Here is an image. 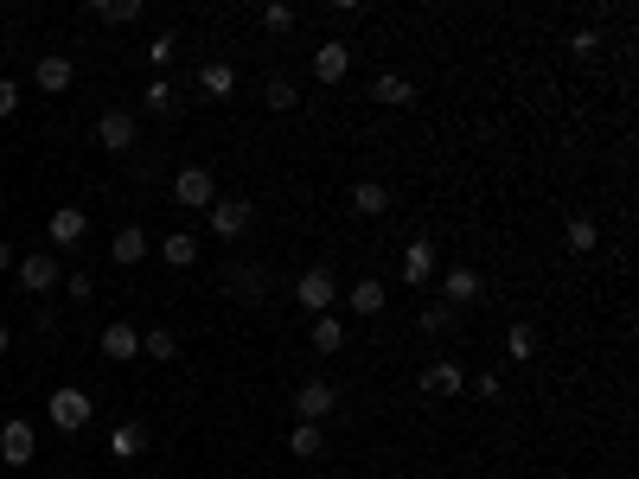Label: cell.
Listing matches in <instances>:
<instances>
[{"label":"cell","mask_w":639,"mask_h":479,"mask_svg":"<svg viewBox=\"0 0 639 479\" xmlns=\"http://www.w3.org/2000/svg\"><path fill=\"white\" fill-rule=\"evenodd\" d=\"M351 212H359V218H378V212H390V185H378V179L351 185Z\"/></svg>","instance_id":"cell-9"},{"label":"cell","mask_w":639,"mask_h":479,"mask_svg":"<svg viewBox=\"0 0 639 479\" xmlns=\"http://www.w3.org/2000/svg\"><path fill=\"white\" fill-rule=\"evenodd\" d=\"M231 288H237L243 301H262V276H256V268H237V276H231Z\"/></svg>","instance_id":"cell-26"},{"label":"cell","mask_w":639,"mask_h":479,"mask_svg":"<svg viewBox=\"0 0 639 479\" xmlns=\"http://www.w3.org/2000/svg\"><path fill=\"white\" fill-rule=\"evenodd\" d=\"M301 307H333V268H307V276H301Z\"/></svg>","instance_id":"cell-8"},{"label":"cell","mask_w":639,"mask_h":479,"mask_svg":"<svg viewBox=\"0 0 639 479\" xmlns=\"http://www.w3.org/2000/svg\"><path fill=\"white\" fill-rule=\"evenodd\" d=\"M0 460H7V466H26V460H32V429H26V422H7V429H0Z\"/></svg>","instance_id":"cell-5"},{"label":"cell","mask_w":639,"mask_h":479,"mask_svg":"<svg viewBox=\"0 0 639 479\" xmlns=\"http://www.w3.org/2000/svg\"><path fill=\"white\" fill-rule=\"evenodd\" d=\"M211 230H218V237H243V230H250V204H243V198L211 204Z\"/></svg>","instance_id":"cell-4"},{"label":"cell","mask_w":639,"mask_h":479,"mask_svg":"<svg viewBox=\"0 0 639 479\" xmlns=\"http://www.w3.org/2000/svg\"><path fill=\"white\" fill-rule=\"evenodd\" d=\"M269 109H295V90H288V77H269Z\"/></svg>","instance_id":"cell-28"},{"label":"cell","mask_w":639,"mask_h":479,"mask_svg":"<svg viewBox=\"0 0 639 479\" xmlns=\"http://www.w3.org/2000/svg\"><path fill=\"white\" fill-rule=\"evenodd\" d=\"M422 384H429V390H461V371H454V365H429V371H422Z\"/></svg>","instance_id":"cell-23"},{"label":"cell","mask_w":639,"mask_h":479,"mask_svg":"<svg viewBox=\"0 0 639 479\" xmlns=\"http://www.w3.org/2000/svg\"><path fill=\"white\" fill-rule=\"evenodd\" d=\"M141 352H148V358H160V365H167V358H173V352H179V339H173V332H167V326H154V332H148V339H141Z\"/></svg>","instance_id":"cell-17"},{"label":"cell","mask_w":639,"mask_h":479,"mask_svg":"<svg viewBox=\"0 0 639 479\" xmlns=\"http://www.w3.org/2000/svg\"><path fill=\"white\" fill-rule=\"evenodd\" d=\"M160 256H167L173 268H192V256H198V243H192V237L179 230V237H167V243H160Z\"/></svg>","instance_id":"cell-18"},{"label":"cell","mask_w":639,"mask_h":479,"mask_svg":"<svg viewBox=\"0 0 639 479\" xmlns=\"http://www.w3.org/2000/svg\"><path fill=\"white\" fill-rule=\"evenodd\" d=\"M103 352H109V358H141V332L115 320V326L103 332Z\"/></svg>","instance_id":"cell-12"},{"label":"cell","mask_w":639,"mask_h":479,"mask_svg":"<svg viewBox=\"0 0 639 479\" xmlns=\"http://www.w3.org/2000/svg\"><path fill=\"white\" fill-rule=\"evenodd\" d=\"M409 96H415V90H409L403 77H378V103H397V109H403Z\"/></svg>","instance_id":"cell-24"},{"label":"cell","mask_w":639,"mask_h":479,"mask_svg":"<svg viewBox=\"0 0 639 479\" xmlns=\"http://www.w3.org/2000/svg\"><path fill=\"white\" fill-rule=\"evenodd\" d=\"M96 141H103L109 154H128V148H134V115H128V109H109V115L96 122Z\"/></svg>","instance_id":"cell-3"},{"label":"cell","mask_w":639,"mask_h":479,"mask_svg":"<svg viewBox=\"0 0 639 479\" xmlns=\"http://www.w3.org/2000/svg\"><path fill=\"white\" fill-rule=\"evenodd\" d=\"M345 64H351L345 45H320V51H314V77H320V84H339V77H345Z\"/></svg>","instance_id":"cell-11"},{"label":"cell","mask_w":639,"mask_h":479,"mask_svg":"<svg viewBox=\"0 0 639 479\" xmlns=\"http://www.w3.org/2000/svg\"><path fill=\"white\" fill-rule=\"evenodd\" d=\"M435 276V249L429 243H409V256H403V282H429Z\"/></svg>","instance_id":"cell-14"},{"label":"cell","mask_w":639,"mask_h":479,"mask_svg":"<svg viewBox=\"0 0 639 479\" xmlns=\"http://www.w3.org/2000/svg\"><path fill=\"white\" fill-rule=\"evenodd\" d=\"M141 447V429H115V454H134Z\"/></svg>","instance_id":"cell-32"},{"label":"cell","mask_w":639,"mask_h":479,"mask_svg":"<svg viewBox=\"0 0 639 479\" xmlns=\"http://www.w3.org/2000/svg\"><path fill=\"white\" fill-rule=\"evenodd\" d=\"M479 294V276L473 268H448V301H473Z\"/></svg>","instance_id":"cell-19"},{"label":"cell","mask_w":639,"mask_h":479,"mask_svg":"<svg viewBox=\"0 0 639 479\" xmlns=\"http://www.w3.org/2000/svg\"><path fill=\"white\" fill-rule=\"evenodd\" d=\"M96 20H109V26H128V20H141V7L134 0H109V7H90Z\"/></svg>","instance_id":"cell-22"},{"label":"cell","mask_w":639,"mask_h":479,"mask_svg":"<svg viewBox=\"0 0 639 479\" xmlns=\"http://www.w3.org/2000/svg\"><path fill=\"white\" fill-rule=\"evenodd\" d=\"M333 409H339V390H333V384H320V377H314V384H301V390H295V416H301V422H326Z\"/></svg>","instance_id":"cell-1"},{"label":"cell","mask_w":639,"mask_h":479,"mask_svg":"<svg viewBox=\"0 0 639 479\" xmlns=\"http://www.w3.org/2000/svg\"><path fill=\"white\" fill-rule=\"evenodd\" d=\"M351 313H384V282H359V288H351Z\"/></svg>","instance_id":"cell-16"},{"label":"cell","mask_w":639,"mask_h":479,"mask_svg":"<svg viewBox=\"0 0 639 479\" xmlns=\"http://www.w3.org/2000/svg\"><path fill=\"white\" fill-rule=\"evenodd\" d=\"M448 320H454V307H429V313H422V326H429V332H442Z\"/></svg>","instance_id":"cell-30"},{"label":"cell","mask_w":639,"mask_h":479,"mask_svg":"<svg viewBox=\"0 0 639 479\" xmlns=\"http://www.w3.org/2000/svg\"><path fill=\"white\" fill-rule=\"evenodd\" d=\"M198 84H205L211 96H224V90L237 84V71H231V64H205V71H198Z\"/></svg>","instance_id":"cell-20"},{"label":"cell","mask_w":639,"mask_h":479,"mask_svg":"<svg viewBox=\"0 0 639 479\" xmlns=\"http://www.w3.org/2000/svg\"><path fill=\"white\" fill-rule=\"evenodd\" d=\"M314 346H320V352H339V346H345V326H339V320H314Z\"/></svg>","instance_id":"cell-21"},{"label":"cell","mask_w":639,"mask_h":479,"mask_svg":"<svg viewBox=\"0 0 639 479\" xmlns=\"http://www.w3.org/2000/svg\"><path fill=\"white\" fill-rule=\"evenodd\" d=\"M537 352V332L531 326H512V358H531Z\"/></svg>","instance_id":"cell-29"},{"label":"cell","mask_w":639,"mask_h":479,"mask_svg":"<svg viewBox=\"0 0 639 479\" xmlns=\"http://www.w3.org/2000/svg\"><path fill=\"white\" fill-rule=\"evenodd\" d=\"M7 262H14V249H7V243H0V268H7Z\"/></svg>","instance_id":"cell-34"},{"label":"cell","mask_w":639,"mask_h":479,"mask_svg":"<svg viewBox=\"0 0 639 479\" xmlns=\"http://www.w3.org/2000/svg\"><path fill=\"white\" fill-rule=\"evenodd\" d=\"M14 109H20V90H14V84H0V115H14Z\"/></svg>","instance_id":"cell-33"},{"label":"cell","mask_w":639,"mask_h":479,"mask_svg":"<svg viewBox=\"0 0 639 479\" xmlns=\"http://www.w3.org/2000/svg\"><path fill=\"white\" fill-rule=\"evenodd\" d=\"M173 198H179V204H211V173H205V167H186V173L173 179Z\"/></svg>","instance_id":"cell-7"},{"label":"cell","mask_w":639,"mask_h":479,"mask_svg":"<svg viewBox=\"0 0 639 479\" xmlns=\"http://www.w3.org/2000/svg\"><path fill=\"white\" fill-rule=\"evenodd\" d=\"M20 282H26L32 294H45V288L58 282V256H26V262H20Z\"/></svg>","instance_id":"cell-10"},{"label":"cell","mask_w":639,"mask_h":479,"mask_svg":"<svg viewBox=\"0 0 639 479\" xmlns=\"http://www.w3.org/2000/svg\"><path fill=\"white\" fill-rule=\"evenodd\" d=\"M141 256H148V237H141L134 224H122L115 230V262H141Z\"/></svg>","instance_id":"cell-15"},{"label":"cell","mask_w":639,"mask_h":479,"mask_svg":"<svg viewBox=\"0 0 639 479\" xmlns=\"http://www.w3.org/2000/svg\"><path fill=\"white\" fill-rule=\"evenodd\" d=\"M84 230H90V218L78 212V204H64V212H51V243H58V249H70V243H78Z\"/></svg>","instance_id":"cell-6"},{"label":"cell","mask_w":639,"mask_h":479,"mask_svg":"<svg viewBox=\"0 0 639 479\" xmlns=\"http://www.w3.org/2000/svg\"><path fill=\"white\" fill-rule=\"evenodd\" d=\"M570 249H576V256L595 249V224H589V218H570Z\"/></svg>","instance_id":"cell-25"},{"label":"cell","mask_w":639,"mask_h":479,"mask_svg":"<svg viewBox=\"0 0 639 479\" xmlns=\"http://www.w3.org/2000/svg\"><path fill=\"white\" fill-rule=\"evenodd\" d=\"M0 352H7V326H0Z\"/></svg>","instance_id":"cell-35"},{"label":"cell","mask_w":639,"mask_h":479,"mask_svg":"<svg viewBox=\"0 0 639 479\" xmlns=\"http://www.w3.org/2000/svg\"><path fill=\"white\" fill-rule=\"evenodd\" d=\"M39 90H51V96H58V90H70V58H58V51H51V58H39Z\"/></svg>","instance_id":"cell-13"},{"label":"cell","mask_w":639,"mask_h":479,"mask_svg":"<svg viewBox=\"0 0 639 479\" xmlns=\"http://www.w3.org/2000/svg\"><path fill=\"white\" fill-rule=\"evenodd\" d=\"M148 58H154V64H167V58H173V32H160V39L148 45Z\"/></svg>","instance_id":"cell-31"},{"label":"cell","mask_w":639,"mask_h":479,"mask_svg":"<svg viewBox=\"0 0 639 479\" xmlns=\"http://www.w3.org/2000/svg\"><path fill=\"white\" fill-rule=\"evenodd\" d=\"M51 422L78 435V429L90 422V396H84V390H58V396H51Z\"/></svg>","instance_id":"cell-2"},{"label":"cell","mask_w":639,"mask_h":479,"mask_svg":"<svg viewBox=\"0 0 639 479\" xmlns=\"http://www.w3.org/2000/svg\"><path fill=\"white\" fill-rule=\"evenodd\" d=\"M295 454H301V460H314V454H320V429H314V422H301V429H295Z\"/></svg>","instance_id":"cell-27"}]
</instances>
